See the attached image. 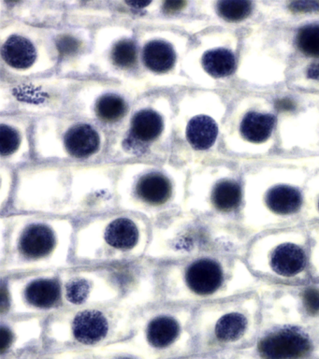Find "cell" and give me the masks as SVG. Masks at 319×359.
Listing matches in <instances>:
<instances>
[{"mask_svg":"<svg viewBox=\"0 0 319 359\" xmlns=\"http://www.w3.org/2000/svg\"><path fill=\"white\" fill-rule=\"evenodd\" d=\"M75 223L69 219L18 215L2 219L0 276L74 266Z\"/></svg>","mask_w":319,"mask_h":359,"instance_id":"obj_1","label":"cell"},{"mask_svg":"<svg viewBox=\"0 0 319 359\" xmlns=\"http://www.w3.org/2000/svg\"><path fill=\"white\" fill-rule=\"evenodd\" d=\"M135 311L120 304L63 309L46 317L44 349L96 351L133 336Z\"/></svg>","mask_w":319,"mask_h":359,"instance_id":"obj_2","label":"cell"},{"mask_svg":"<svg viewBox=\"0 0 319 359\" xmlns=\"http://www.w3.org/2000/svg\"><path fill=\"white\" fill-rule=\"evenodd\" d=\"M152 223L120 213L75 223L74 265H114L145 257Z\"/></svg>","mask_w":319,"mask_h":359,"instance_id":"obj_3","label":"cell"},{"mask_svg":"<svg viewBox=\"0 0 319 359\" xmlns=\"http://www.w3.org/2000/svg\"><path fill=\"white\" fill-rule=\"evenodd\" d=\"M194 306L156 303L135 311L130 339L109 345L144 359L183 358L193 353Z\"/></svg>","mask_w":319,"mask_h":359,"instance_id":"obj_4","label":"cell"},{"mask_svg":"<svg viewBox=\"0 0 319 359\" xmlns=\"http://www.w3.org/2000/svg\"><path fill=\"white\" fill-rule=\"evenodd\" d=\"M161 302L198 306L222 299L225 263L217 252L186 259L158 263Z\"/></svg>","mask_w":319,"mask_h":359,"instance_id":"obj_5","label":"cell"},{"mask_svg":"<svg viewBox=\"0 0 319 359\" xmlns=\"http://www.w3.org/2000/svg\"><path fill=\"white\" fill-rule=\"evenodd\" d=\"M231 302L195 306L191 323L193 353H212L246 349L259 335L251 314Z\"/></svg>","mask_w":319,"mask_h":359,"instance_id":"obj_6","label":"cell"},{"mask_svg":"<svg viewBox=\"0 0 319 359\" xmlns=\"http://www.w3.org/2000/svg\"><path fill=\"white\" fill-rule=\"evenodd\" d=\"M1 277L0 317H48L63 310L60 271Z\"/></svg>","mask_w":319,"mask_h":359,"instance_id":"obj_7","label":"cell"},{"mask_svg":"<svg viewBox=\"0 0 319 359\" xmlns=\"http://www.w3.org/2000/svg\"><path fill=\"white\" fill-rule=\"evenodd\" d=\"M219 232L206 224L187 218L156 220L151 226V238L145 257L156 263L186 259L222 247Z\"/></svg>","mask_w":319,"mask_h":359,"instance_id":"obj_8","label":"cell"},{"mask_svg":"<svg viewBox=\"0 0 319 359\" xmlns=\"http://www.w3.org/2000/svg\"><path fill=\"white\" fill-rule=\"evenodd\" d=\"M63 309L120 304L123 286L117 264L75 265L60 271Z\"/></svg>","mask_w":319,"mask_h":359,"instance_id":"obj_9","label":"cell"},{"mask_svg":"<svg viewBox=\"0 0 319 359\" xmlns=\"http://www.w3.org/2000/svg\"><path fill=\"white\" fill-rule=\"evenodd\" d=\"M252 349L260 359H319V330L292 324L266 328Z\"/></svg>","mask_w":319,"mask_h":359,"instance_id":"obj_10","label":"cell"},{"mask_svg":"<svg viewBox=\"0 0 319 359\" xmlns=\"http://www.w3.org/2000/svg\"><path fill=\"white\" fill-rule=\"evenodd\" d=\"M266 240V238H265ZM266 273L285 280L301 279L308 269L307 238L301 232H280L266 240Z\"/></svg>","mask_w":319,"mask_h":359,"instance_id":"obj_11","label":"cell"},{"mask_svg":"<svg viewBox=\"0 0 319 359\" xmlns=\"http://www.w3.org/2000/svg\"><path fill=\"white\" fill-rule=\"evenodd\" d=\"M46 317H0V356H18L44 348Z\"/></svg>","mask_w":319,"mask_h":359,"instance_id":"obj_12","label":"cell"},{"mask_svg":"<svg viewBox=\"0 0 319 359\" xmlns=\"http://www.w3.org/2000/svg\"><path fill=\"white\" fill-rule=\"evenodd\" d=\"M133 196L149 209H161L172 201V182L161 172L144 174L134 184Z\"/></svg>","mask_w":319,"mask_h":359,"instance_id":"obj_13","label":"cell"},{"mask_svg":"<svg viewBox=\"0 0 319 359\" xmlns=\"http://www.w3.org/2000/svg\"><path fill=\"white\" fill-rule=\"evenodd\" d=\"M64 142L72 156L82 158L96 153L100 147V137L92 126L78 125L66 134Z\"/></svg>","mask_w":319,"mask_h":359,"instance_id":"obj_14","label":"cell"},{"mask_svg":"<svg viewBox=\"0 0 319 359\" xmlns=\"http://www.w3.org/2000/svg\"><path fill=\"white\" fill-rule=\"evenodd\" d=\"M266 204L271 212L279 215H294L301 209V193L288 185H277L268 191Z\"/></svg>","mask_w":319,"mask_h":359,"instance_id":"obj_15","label":"cell"},{"mask_svg":"<svg viewBox=\"0 0 319 359\" xmlns=\"http://www.w3.org/2000/svg\"><path fill=\"white\" fill-rule=\"evenodd\" d=\"M276 125V117L271 114L251 111L243 117L240 123V133L248 142H265L271 135Z\"/></svg>","mask_w":319,"mask_h":359,"instance_id":"obj_16","label":"cell"},{"mask_svg":"<svg viewBox=\"0 0 319 359\" xmlns=\"http://www.w3.org/2000/svg\"><path fill=\"white\" fill-rule=\"evenodd\" d=\"M4 60L16 69H27L34 63L36 52L27 39L13 36L8 39L1 50Z\"/></svg>","mask_w":319,"mask_h":359,"instance_id":"obj_17","label":"cell"},{"mask_svg":"<svg viewBox=\"0 0 319 359\" xmlns=\"http://www.w3.org/2000/svg\"><path fill=\"white\" fill-rule=\"evenodd\" d=\"M218 128L215 121L208 116H198L190 121L186 136L190 144L198 150L212 147L217 140Z\"/></svg>","mask_w":319,"mask_h":359,"instance_id":"obj_18","label":"cell"},{"mask_svg":"<svg viewBox=\"0 0 319 359\" xmlns=\"http://www.w3.org/2000/svg\"><path fill=\"white\" fill-rule=\"evenodd\" d=\"M142 57L145 66L155 72H166L175 66L176 55L170 44L161 41H151L144 47Z\"/></svg>","mask_w":319,"mask_h":359,"instance_id":"obj_19","label":"cell"},{"mask_svg":"<svg viewBox=\"0 0 319 359\" xmlns=\"http://www.w3.org/2000/svg\"><path fill=\"white\" fill-rule=\"evenodd\" d=\"M242 201V189L240 184L231 180L217 182L212 188L211 201L215 209L222 212L236 210Z\"/></svg>","mask_w":319,"mask_h":359,"instance_id":"obj_20","label":"cell"},{"mask_svg":"<svg viewBox=\"0 0 319 359\" xmlns=\"http://www.w3.org/2000/svg\"><path fill=\"white\" fill-rule=\"evenodd\" d=\"M163 128L162 118L156 112L144 109L134 115L131 123L133 136L142 142H151L161 135Z\"/></svg>","mask_w":319,"mask_h":359,"instance_id":"obj_21","label":"cell"},{"mask_svg":"<svg viewBox=\"0 0 319 359\" xmlns=\"http://www.w3.org/2000/svg\"><path fill=\"white\" fill-rule=\"evenodd\" d=\"M203 65L210 75L222 78L234 72L236 60L231 50L217 49L210 50L204 55Z\"/></svg>","mask_w":319,"mask_h":359,"instance_id":"obj_22","label":"cell"},{"mask_svg":"<svg viewBox=\"0 0 319 359\" xmlns=\"http://www.w3.org/2000/svg\"><path fill=\"white\" fill-rule=\"evenodd\" d=\"M127 105L122 97L116 95H106L97 100V116L106 122H116L124 116Z\"/></svg>","mask_w":319,"mask_h":359,"instance_id":"obj_23","label":"cell"},{"mask_svg":"<svg viewBox=\"0 0 319 359\" xmlns=\"http://www.w3.org/2000/svg\"><path fill=\"white\" fill-rule=\"evenodd\" d=\"M296 43L305 55L319 57V25L301 27L297 34Z\"/></svg>","mask_w":319,"mask_h":359,"instance_id":"obj_24","label":"cell"},{"mask_svg":"<svg viewBox=\"0 0 319 359\" xmlns=\"http://www.w3.org/2000/svg\"><path fill=\"white\" fill-rule=\"evenodd\" d=\"M111 59L116 66L128 69L134 66L137 60V47L131 39L117 42L111 50Z\"/></svg>","mask_w":319,"mask_h":359,"instance_id":"obj_25","label":"cell"},{"mask_svg":"<svg viewBox=\"0 0 319 359\" xmlns=\"http://www.w3.org/2000/svg\"><path fill=\"white\" fill-rule=\"evenodd\" d=\"M218 13L228 21L237 22L246 18L252 11V4L243 0H226L217 3Z\"/></svg>","mask_w":319,"mask_h":359,"instance_id":"obj_26","label":"cell"},{"mask_svg":"<svg viewBox=\"0 0 319 359\" xmlns=\"http://www.w3.org/2000/svg\"><path fill=\"white\" fill-rule=\"evenodd\" d=\"M88 351L64 349V350H47L41 349L29 350L20 355V359H81Z\"/></svg>","mask_w":319,"mask_h":359,"instance_id":"obj_27","label":"cell"},{"mask_svg":"<svg viewBox=\"0 0 319 359\" xmlns=\"http://www.w3.org/2000/svg\"><path fill=\"white\" fill-rule=\"evenodd\" d=\"M20 144V137L18 131L5 125L0 128V151L2 156H9L15 153Z\"/></svg>","mask_w":319,"mask_h":359,"instance_id":"obj_28","label":"cell"},{"mask_svg":"<svg viewBox=\"0 0 319 359\" xmlns=\"http://www.w3.org/2000/svg\"><path fill=\"white\" fill-rule=\"evenodd\" d=\"M302 307L307 316L316 317L319 316V289L307 287L301 292Z\"/></svg>","mask_w":319,"mask_h":359,"instance_id":"obj_29","label":"cell"},{"mask_svg":"<svg viewBox=\"0 0 319 359\" xmlns=\"http://www.w3.org/2000/svg\"><path fill=\"white\" fill-rule=\"evenodd\" d=\"M97 356V359H144L140 356L134 355L133 353L125 352L111 349V348L104 347L102 349L91 351Z\"/></svg>","mask_w":319,"mask_h":359,"instance_id":"obj_30","label":"cell"},{"mask_svg":"<svg viewBox=\"0 0 319 359\" xmlns=\"http://www.w3.org/2000/svg\"><path fill=\"white\" fill-rule=\"evenodd\" d=\"M57 46L61 55H71L77 52L80 43L74 36H62L57 39Z\"/></svg>","mask_w":319,"mask_h":359,"instance_id":"obj_31","label":"cell"},{"mask_svg":"<svg viewBox=\"0 0 319 359\" xmlns=\"http://www.w3.org/2000/svg\"><path fill=\"white\" fill-rule=\"evenodd\" d=\"M219 353L223 359H260L252 347L246 349L225 351Z\"/></svg>","mask_w":319,"mask_h":359,"instance_id":"obj_32","label":"cell"},{"mask_svg":"<svg viewBox=\"0 0 319 359\" xmlns=\"http://www.w3.org/2000/svg\"><path fill=\"white\" fill-rule=\"evenodd\" d=\"M290 8L295 13H312L319 11L318 1H297L290 4Z\"/></svg>","mask_w":319,"mask_h":359,"instance_id":"obj_33","label":"cell"},{"mask_svg":"<svg viewBox=\"0 0 319 359\" xmlns=\"http://www.w3.org/2000/svg\"><path fill=\"white\" fill-rule=\"evenodd\" d=\"M180 359H223L219 353H192Z\"/></svg>","mask_w":319,"mask_h":359,"instance_id":"obj_34","label":"cell"},{"mask_svg":"<svg viewBox=\"0 0 319 359\" xmlns=\"http://www.w3.org/2000/svg\"><path fill=\"white\" fill-rule=\"evenodd\" d=\"M184 4L186 2L183 1H167L164 3V11L166 13H175L183 8Z\"/></svg>","mask_w":319,"mask_h":359,"instance_id":"obj_35","label":"cell"},{"mask_svg":"<svg viewBox=\"0 0 319 359\" xmlns=\"http://www.w3.org/2000/svg\"><path fill=\"white\" fill-rule=\"evenodd\" d=\"M308 77L319 80V63L313 64L308 69Z\"/></svg>","mask_w":319,"mask_h":359,"instance_id":"obj_36","label":"cell"},{"mask_svg":"<svg viewBox=\"0 0 319 359\" xmlns=\"http://www.w3.org/2000/svg\"><path fill=\"white\" fill-rule=\"evenodd\" d=\"M277 106L281 109H288L290 111V109L293 108L294 104L290 100H282L277 103Z\"/></svg>","mask_w":319,"mask_h":359,"instance_id":"obj_37","label":"cell"},{"mask_svg":"<svg viewBox=\"0 0 319 359\" xmlns=\"http://www.w3.org/2000/svg\"><path fill=\"white\" fill-rule=\"evenodd\" d=\"M151 2H127L128 5L133 6V7L141 8L147 7V6L149 5Z\"/></svg>","mask_w":319,"mask_h":359,"instance_id":"obj_38","label":"cell"},{"mask_svg":"<svg viewBox=\"0 0 319 359\" xmlns=\"http://www.w3.org/2000/svg\"><path fill=\"white\" fill-rule=\"evenodd\" d=\"M81 359H97V356L95 355L93 352H91V351H88L86 355Z\"/></svg>","mask_w":319,"mask_h":359,"instance_id":"obj_39","label":"cell"},{"mask_svg":"<svg viewBox=\"0 0 319 359\" xmlns=\"http://www.w3.org/2000/svg\"><path fill=\"white\" fill-rule=\"evenodd\" d=\"M0 359H20L18 356H0Z\"/></svg>","mask_w":319,"mask_h":359,"instance_id":"obj_40","label":"cell"},{"mask_svg":"<svg viewBox=\"0 0 319 359\" xmlns=\"http://www.w3.org/2000/svg\"><path fill=\"white\" fill-rule=\"evenodd\" d=\"M318 210H319V201H318Z\"/></svg>","mask_w":319,"mask_h":359,"instance_id":"obj_41","label":"cell"},{"mask_svg":"<svg viewBox=\"0 0 319 359\" xmlns=\"http://www.w3.org/2000/svg\"><path fill=\"white\" fill-rule=\"evenodd\" d=\"M172 359H180V358H172Z\"/></svg>","mask_w":319,"mask_h":359,"instance_id":"obj_42","label":"cell"}]
</instances>
